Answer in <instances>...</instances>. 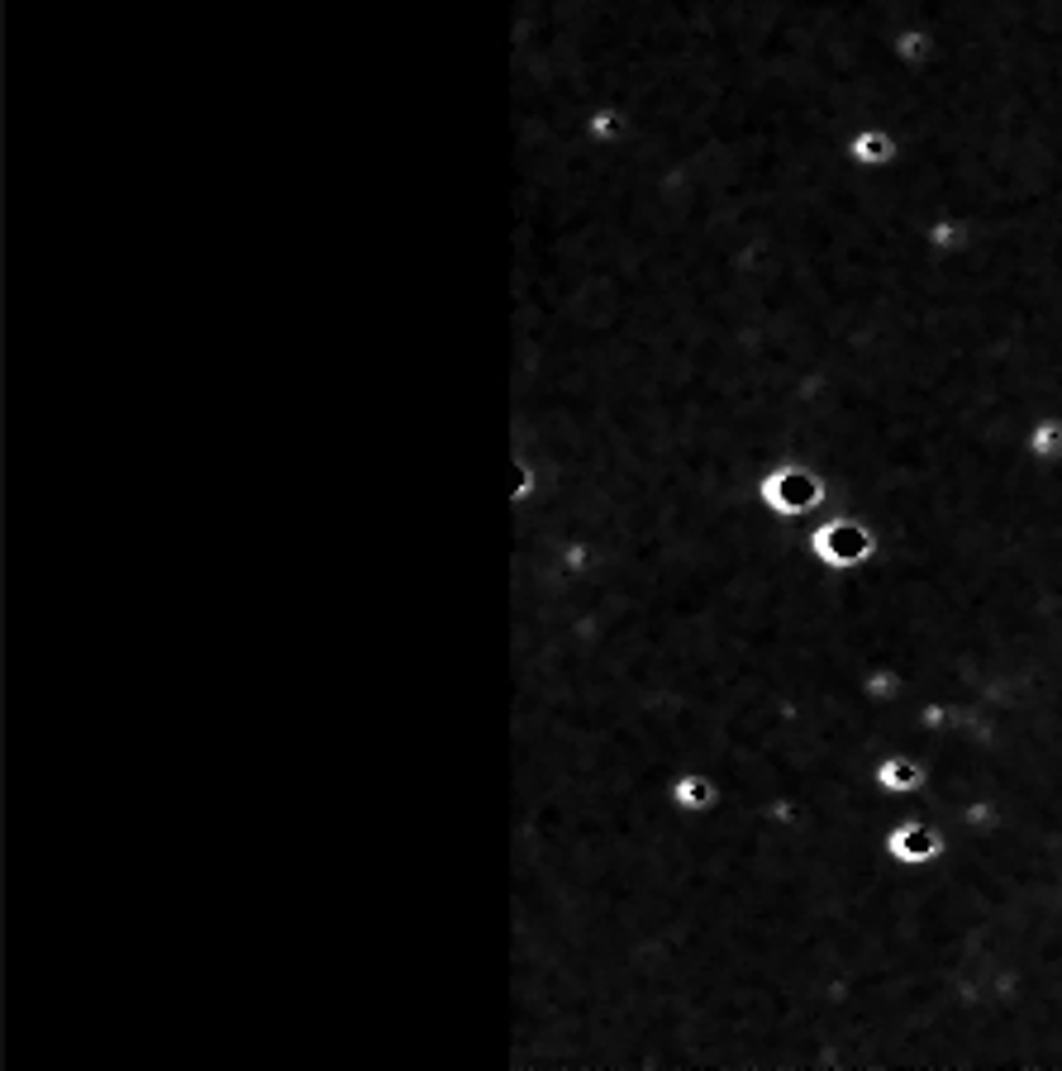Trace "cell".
<instances>
[{
    "mask_svg": "<svg viewBox=\"0 0 1062 1071\" xmlns=\"http://www.w3.org/2000/svg\"><path fill=\"white\" fill-rule=\"evenodd\" d=\"M881 857L896 872H925L948 857V834L934 820H925V814H900L881 838Z\"/></svg>",
    "mask_w": 1062,
    "mask_h": 1071,
    "instance_id": "cell-2",
    "label": "cell"
},
{
    "mask_svg": "<svg viewBox=\"0 0 1062 1071\" xmlns=\"http://www.w3.org/2000/svg\"><path fill=\"white\" fill-rule=\"evenodd\" d=\"M724 801V786L715 772H705V766H691V772H681L672 781V805L681 820H710V814L720 810Z\"/></svg>",
    "mask_w": 1062,
    "mask_h": 1071,
    "instance_id": "cell-3",
    "label": "cell"
},
{
    "mask_svg": "<svg viewBox=\"0 0 1062 1071\" xmlns=\"http://www.w3.org/2000/svg\"><path fill=\"white\" fill-rule=\"evenodd\" d=\"M891 153H896V143L886 134H858V138H853V157H858V163H891Z\"/></svg>",
    "mask_w": 1062,
    "mask_h": 1071,
    "instance_id": "cell-4",
    "label": "cell"
},
{
    "mask_svg": "<svg viewBox=\"0 0 1062 1071\" xmlns=\"http://www.w3.org/2000/svg\"><path fill=\"white\" fill-rule=\"evenodd\" d=\"M872 557H877V529L867 519L838 515L805 534V563H815L819 571H863Z\"/></svg>",
    "mask_w": 1062,
    "mask_h": 1071,
    "instance_id": "cell-1",
    "label": "cell"
}]
</instances>
